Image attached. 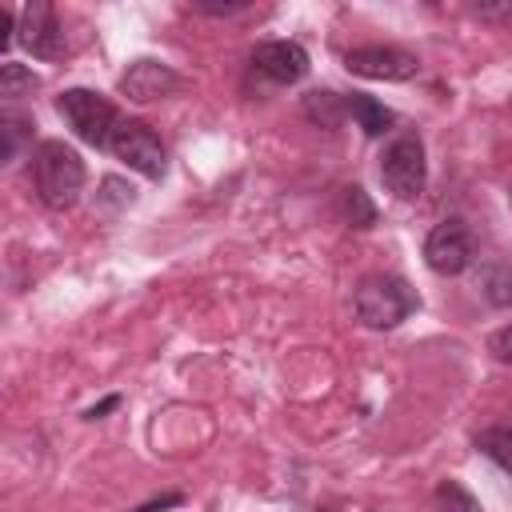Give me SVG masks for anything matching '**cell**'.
I'll use <instances>...</instances> for the list:
<instances>
[{"mask_svg":"<svg viewBox=\"0 0 512 512\" xmlns=\"http://www.w3.org/2000/svg\"><path fill=\"white\" fill-rule=\"evenodd\" d=\"M32 176H36V192L48 208H72L84 192V160L76 148H68L64 140H44L32 156Z\"/></svg>","mask_w":512,"mask_h":512,"instance_id":"1","label":"cell"},{"mask_svg":"<svg viewBox=\"0 0 512 512\" xmlns=\"http://www.w3.org/2000/svg\"><path fill=\"white\" fill-rule=\"evenodd\" d=\"M352 304H356V320H360L364 328L384 332V328H396L408 312H416L420 300H416V292L408 288V280H400V276H392V272H372V276H364V280L356 284Z\"/></svg>","mask_w":512,"mask_h":512,"instance_id":"2","label":"cell"},{"mask_svg":"<svg viewBox=\"0 0 512 512\" xmlns=\"http://www.w3.org/2000/svg\"><path fill=\"white\" fill-rule=\"evenodd\" d=\"M56 112L68 120V128L84 140V144H92V148H108L112 144V132L120 128V116H116V108L100 96V92H92V88H68V92H60L56 96Z\"/></svg>","mask_w":512,"mask_h":512,"instance_id":"3","label":"cell"},{"mask_svg":"<svg viewBox=\"0 0 512 512\" xmlns=\"http://www.w3.org/2000/svg\"><path fill=\"white\" fill-rule=\"evenodd\" d=\"M380 180L392 196L400 200H416L424 192V180H428V164H424V144L420 136H396L384 156H380Z\"/></svg>","mask_w":512,"mask_h":512,"instance_id":"4","label":"cell"},{"mask_svg":"<svg viewBox=\"0 0 512 512\" xmlns=\"http://www.w3.org/2000/svg\"><path fill=\"white\" fill-rule=\"evenodd\" d=\"M112 156L124 160L132 172L148 176V180H160L164 168H168V152L160 144V136L144 124V120H120V128L112 132Z\"/></svg>","mask_w":512,"mask_h":512,"instance_id":"5","label":"cell"},{"mask_svg":"<svg viewBox=\"0 0 512 512\" xmlns=\"http://www.w3.org/2000/svg\"><path fill=\"white\" fill-rule=\"evenodd\" d=\"M472 256H476L472 232H468V224H464L460 216L440 220V224L428 232V240H424V264H428L432 272H440V276H460V272L472 264Z\"/></svg>","mask_w":512,"mask_h":512,"instance_id":"6","label":"cell"},{"mask_svg":"<svg viewBox=\"0 0 512 512\" xmlns=\"http://www.w3.org/2000/svg\"><path fill=\"white\" fill-rule=\"evenodd\" d=\"M344 68L364 80H412L420 72V60L392 44H364L344 56Z\"/></svg>","mask_w":512,"mask_h":512,"instance_id":"7","label":"cell"},{"mask_svg":"<svg viewBox=\"0 0 512 512\" xmlns=\"http://www.w3.org/2000/svg\"><path fill=\"white\" fill-rule=\"evenodd\" d=\"M36 60H60L64 56V24L48 0H32L20 12V36H16Z\"/></svg>","mask_w":512,"mask_h":512,"instance_id":"8","label":"cell"},{"mask_svg":"<svg viewBox=\"0 0 512 512\" xmlns=\"http://www.w3.org/2000/svg\"><path fill=\"white\" fill-rule=\"evenodd\" d=\"M252 72L272 84H296L308 76V52L296 40H264L252 48Z\"/></svg>","mask_w":512,"mask_h":512,"instance_id":"9","label":"cell"},{"mask_svg":"<svg viewBox=\"0 0 512 512\" xmlns=\"http://www.w3.org/2000/svg\"><path fill=\"white\" fill-rule=\"evenodd\" d=\"M180 88V76L160 64V60H132L128 72L120 76V92L136 104H152V100H164Z\"/></svg>","mask_w":512,"mask_h":512,"instance_id":"10","label":"cell"},{"mask_svg":"<svg viewBox=\"0 0 512 512\" xmlns=\"http://www.w3.org/2000/svg\"><path fill=\"white\" fill-rule=\"evenodd\" d=\"M32 128L36 124L28 116H16V112H4L0 116V164H16V156L32 140Z\"/></svg>","mask_w":512,"mask_h":512,"instance_id":"11","label":"cell"},{"mask_svg":"<svg viewBox=\"0 0 512 512\" xmlns=\"http://www.w3.org/2000/svg\"><path fill=\"white\" fill-rule=\"evenodd\" d=\"M348 116H352L368 136H384V132H388V124H392V112H388L380 100L364 96V92L348 96Z\"/></svg>","mask_w":512,"mask_h":512,"instance_id":"12","label":"cell"},{"mask_svg":"<svg viewBox=\"0 0 512 512\" xmlns=\"http://www.w3.org/2000/svg\"><path fill=\"white\" fill-rule=\"evenodd\" d=\"M304 112H308V120H316L320 128H336L340 116L348 112V104L340 108V96H336V92H308V96H304Z\"/></svg>","mask_w":512,"mask_h":512,"instance_id":"13","label":"cell"},{"mask_svg":"<svg viewBox=\"0 0 512 512\" xmlns=\"http://www.w3.org/2000/svg\"><path fill=\"white\" fill-rule=\"evenodd\" d=\"M476 448L512 476V428H488V432H480L476 436Z\"/></svg>","mask_w":512,"mask_h":512,"instance_id":"14","label":"cell"},{"mask_svg":"<svg viewBox=\"0 0 512 512\" xmlns=\"http://www.w3.org/2000/svg\"><path fill=\"white\" fill-rule=\"evenodd\" d=\"M32 88H36L32 68H24L16 60H4V68H0V96L4 100H20V96H32Z\"/></svg>","mask_w":512,"mask_h":512,"instance_id":"15","label":"cell"},{"mask_svg":"<svg viewBox=\"0 0 512 512\" xmlns=\"http://www.w3.org/2000/svg\"><path fill=\"white\" fill-rule=\"evenodd\" d=\"M340 204H344V216H348L352 228L376 224V208H372V200H368V192H364L360 184H348V188L340 192Z\"/></svg>","mask_w":512,"mask_h":512,"instance_id":"16","label":"cell"},{"mask_svg":"<svg viewBox=\"0 0 512 512\" xmlns=\"http://www.w3.org/2000/svg\"><path fill=\"white\" fill-rule=\"evenodd\" d=\"M436 504H440V512H484L480 500H476L468 488H460L456 480H444V484L436 488Z\"/></svg>","mask_w":512,"mask_h":512,"instance_id":"17","label":"cell"},{"mask_svg":"<svg viewBox=\"0 0 512 512\" xmlns=\"http://www.w3.org/2000/svg\"><path fill=\"white\" fill-rule=\"evenodd\" d=\"M484 296L492 300V304H512V268H504V264H496V268H488L484 272Z\"/></svg>","mask_w":512,"mask_h":512,"instance_id":"18","label":"cell"},{"mask_svg":"<svg viewBox=\"0 0 512 512\" xmlns=\"http://www.w3.org/2000/svg\"><path fill=\"white\" fill-rule=\"evenodd\" d=\"M488 352H492V360H500L504 368H512V324H504V328H496L488 336Z\"/></svg>","mask_w":512,"mask_h":512,"instance_id":"19","label":"cell"},{"mask_svg":"<svg viewBox=\"0 0 512 512\" xmlns=\"http://www.w3.org/2000/svg\"><path fill=\"white\" fill-rule=\"evenodd\" d=\"M244 8H248V0H236V4H204V0H196V12H208V16H236Z\"/></svg>","mask_w":512,"mask_h":512,"instance_id":"20","label":"cell"},{"mask_svg":"<svg viewBox=\"0 0 512 512\" xmlns=\"http://www.w3.org/2000/svg\"><path fill=\"white\" fill-rule=\"evenodd\" d=\"M112 408H120V396H104L100 404H92L88 412H84V420H100L104 412H112Z\"/></svg>","mask_w":512,"mask_h":512,"instance_id":"21","label":"cell"},{"mask_svg":"<svg viewBox=\"0 0 512 512\" xmlns=\"http://www.w3.org/2000/svg\"><path fill=\"white\" fill-rule=\"evenodd\" d=\"M172 504H180V496L172 492V496H160V500H152V504H140L136 512H156V508H172Z\"/></svg>","mask_w":512,"mask_h":512,"instance_id":"22","label":"cell"},{"mask_svg":"<svg viewBox=\"0 0 512 512\" xmlns=\"http://www.w3.org/2000/svg\"><path fill=\"white\" fill-rule=\"evenodd\" d=\"M316 512H336V508H316Z\"/></svg>","mask_w":512,"mask_h":512,"instance_id":"23","label":"cell"}]
</instances>
